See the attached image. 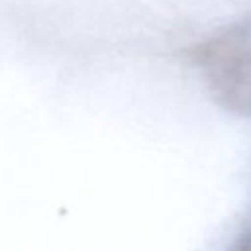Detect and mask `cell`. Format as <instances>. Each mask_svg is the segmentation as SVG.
Returning a JSON list of instances; mask_svg holds the SVG:
<instances>
[{
	"instance_id": "1",
	"label": "cell",
	"mask_w": 251,
	"mask_h": 251,
	"mask_svg": "<svg viewBox=\"0 0 251 251\" xmlns=\"http://www.w3.org/2000/svg\"><path fill=\"white\" fill-rule=\"evenodd\" d=\"M249 247H251V243H249Z\"/></svg>"
}]
</instances>
